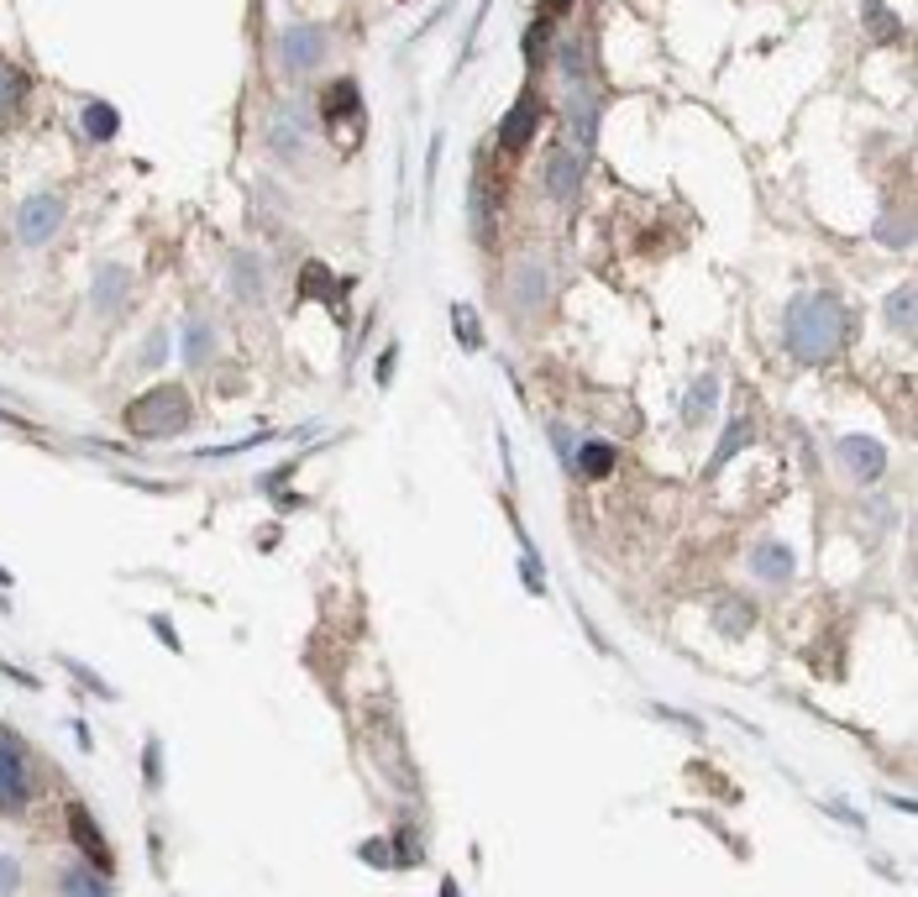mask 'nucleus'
Listing matches in <instances>:
<instances>
[{"label": "nucleus", "instance_id": "nucleus-1", "mask_svg": "<svg viewBox=\"0 0 918 897\" xmlns=\"http://www.w3.org/2000/svg\"><path fill=\"white\" fill-rule=\"evenodd\" d=\"M845 305H839V295H824V289H814V295H798L793 305H787V352L798 362H835L839 352H845Z\"/></svg>", "mask_w": 918, "mask_h": 897}, {"label": "nucleus", "instance_id": "nucleus-2", "mask_svg": "<svg viewBox=\"0 0 918 897\" xmlns=\"http://www.w3.org/2000/svg\"><path fill=\"white\" fill-rule=\"evenodd\" d=\"M126 431L142 441H163V436H179L189 431V394L179 383H153L147 394H137L126 404Z\"/></svg>", "mask_w": 918, "mask_h": 897}, {"label": "nucleus", "instance_id": "nucleus-3", "mask_svg": "<svg viewBox=\"0 0 918 897\" xmlns=\"http://www.w3.org/2000/svg\"><path fill=\"white\" fill-rule=\"evenodd\" d=\"M32 803V766L11 730H0V814H21Z\"/></svg>", "mask_w": 918, "mask_h": 897}, {"label": "nucleus", "instance_id": "nucleus-4", "mask_svg": "<svg viewBox=\"0 0 918 897\" xmlns=\"http://www.w3.org/2000/svg\"><path fill=\"white\" fill-rule=\"evenodd\" d=\"M21 241L27 247H42V241H53V231L63 226V199L59 195H32L21 205Z\"/></svg>", "mask_w": 918, "mask_h": 897}, {"label": "nucleus", "instance_id": "nucleus-5", "mask_svg": "<svg viewBox=\"0 0 918 897\" xmlns=\"http://www.w3.org/2000/svg\"><path fill=\"white\" fill-rule=\"evenodd\" d=\"M839 462H845V473L860 483L881 478V467H887V446L871 436H839Z\"/></svg>", "mask_w": 918, "mask_h": 897}, {"label": "nucleus", "instance_id": "nucleus-6", "mask_svg": "<svg viewBox=\"0 0 918 897\" xmlns=\"http://www.w3.org/2000/svg\"><path fill=\"white\" fill-rule=\"evenodd\" d=\"M69 835H74V845L84 850V860H90V866H101L105 877H111V866H116V860H111V845L101 839V824L90 818L84 803H69Z\"/></svg>", "mask_w": 918, "mask_h": 897}, {"label": "nucleus", "instance_id": "nucleus-7", "mask_svg": "<svg viewBox=\"0 0 918 897\" xmlns=\"http://www.w3.org/2000/svg\"><path fill=\"white\" fill-rule=\"evenodd\" d=\"M540 184H546V195L551 199H573L578 195V184H582L578 158H573L567 147H551V153H546V174H540Z\"/></svg>", "mask_w": 918, "mask_h": 897}, {"label": "nucleus", "instance_id": "nucleus-8", "mask_svg": "<svg viewBox=\"0 0 918 897\" xmlns=\"http://www.w3.org/2000/svg\"><path fill=\"white\" fill-rule=\"evenodd\" d=\"M326 59V32L320 27H289V38H283V63L289 69H316Z\"/></svg>", "mask_w": 918, "mask_h": 897}, {"label": "nucleus", "instance_id": "nucleus-9", "mask_svg": "<svg viewBox=\"0 0 918 897\" xmlns=\"http://www.w3.org/2000/svg\"><path fill=\"white\" fill-rule=\"evenodd\" d=\"M362 121V100H358V84L352 80H337L331 90H326V126L337 132V126H347V132H358Z\"/></svg>", "mask_w": 918, "mask_h": 897}, {"label": "nucleus", "instance_id": "nucleus-10", "mask_svg": "<svg viewBox=\"0 0 918 897\" xmlns=\"http://www.w3.org/2000/svg\"><path fill=\"white\" fill-rule=\"evenodd\" d=\"M536 121H540L536 95H519V100H515V111H509V116H504V126H499V142L509 147V153H519L525 142L536 137Z\"/></svg>", "mask_w": 918, "mask_h": 897}, {"label": "nucleus", "instance_id": "nucleus-11", "mask_svg": "<svg viewBox=\"0 0 918 897\" xmlns=\"http://www.w3.org/2000/svg\"><path fill=\"white\" fill-rule=\"evenodd\" d=\"M751 573H756L761 582H787L793 578V551L782 546V540H761V546H751Z\"/></svg>", "mask_w": 918, "mask_h": 897}, {"label": "nucleus", "instance_id": "nucleus-12", "mask_svg": "<svg viewBox=\"0 0 918 897\" xmlns=\"http://www.w3.org/2000/svg\"><path fill=\"white\" fill-rule=\"evenodd\" d=\"M751 441H756V420H751V415H735L730 425H724V441L714 446V457H709V478H714V473H724V462L735 457L740 446H751Z\"/></svg>", "mask_w": 918, "mask_h": 897}, {"label": "nucleus", "instance_id": "nucleus-13", "mask_svg": "<svg viewBox=\"0 0 918 897\" xmlns=\"http://www.w3.org/2000/svg\"><path fill=\"white\" fill-rule=\"evenodd\" d=\"M714 404H719V379L714 373H703V379L688 389V399H682V420H688V425H709Z\"/></svg>", "mask_w": 918, "mask_h": 897}, {"label": "nucleus", "instance_id": "nucleus-14", "mask_svg": "<svg viewBox=\"0 0 918 897\" xmlns=\"http://www.w3.org/2000/svg\"><path fill=\"white\" fill-rule=\"evenodd\" d=\"M573 473H578V478H609V473H615V446L582 441L578 452H573Z\"/></svg>", "mask_w": 918, "mask_h": 897}, {"label": "nucleus", "instance_id": "nucleus-15", "mask_svg": "<svg viewBox=\"0 0 918 897\" xmlns=\"http://www.w3.org/2000/svg\"><path fill=\"white\" fill-rule=\"evenodd\" d=\"M546 289H551V274H546V262H540V258H530L515 274V299L525 305V310H536L540 299H546Z\"/></svg>", "mask_w": 918, "mask_h": 897}, {"label": "nucleus", "instance_id": "nucleus-16", "mask_svg": "<svg viewBox=\"0 0 918 897\" xmlns=\"http://www.w3.org/2000/svg\"><path fill=\"white\" fill-rule=\"evenodd\" d=\"M27 100V74H21L17 63L0 59V121L17 116V105Z\"/></svg>", "mask_w": 918, "mask_h": 897}, {"label": "nucleus", "instance_id": "nucleus-17", "mask_svg": "<svg viewBox=\"0 0 918 897\" xmlns=\"http://www.w3.org/2000/svg\"><path fill=\"white\" fill-rule=\"evenodd\" d=\"M714 625L724 630V636H745L751 625H756V615L740 604V598H719V609H714Z\"/></svg>", "mask_w": 918, "mask_h": 897}, {"label": "nucleus", "instance_id": "nucleus-18", "mask_svg": "<svg viewBox=\"0 0 918 897\" xmlns=\"http://www.w3.org/2000/svg\"><path fill=\"white\" fill-rule=\"evenodd\" d=\"M116 126H121V116L105 105V100H90V105H84V132H90L95 142H111L116 137Z\"/></svg>", "mask_w": 918, "mask_h": 897}, {"label": "nucleus", "instance_id": "nucleus-19", "mask_svg": "<svg viewBox=\"0 0 918 897\" xmlns=\"http://www.w3.org/2000/svg\"><path fill=\"white\" fill-rule=\"evenodd\" d=\"M121 289H126V268H101V279H95V310L111 316L121 305Z\"/></svg>", "mask_w": 918, "mask_h": 897}, {"label": "nucleus", "instance_id": "nucleus-20", "mask_svg": "<svg viewBox=\"0 0 918 897\" xmlns=\"http://www.w3.org/2000/svg\"><path fill=\"white\" fill-rule=\"evenodd\" d=\"M63 893H111V881H105V872L101 866H74V872H63V881H59Z\"/></svg>", "mask_w": 918, "mask_h": 897}, {"label": "nucleus", "instance_id": "nucleus-21", "mask_svg": "<svg viewBox=\"0 0 918 897\" xmlns=\"http://www.w3.org/2000/svg\"><path fill=\"white\" fill-rule=\"evenodd\" d=\"M210 352H216V331H210L205 320H195V326H189V341H184V362H189V368H200Z\"/></svg>", "mask_w": 918, "mask_h": 897}, {"label": "nucleus", "instance_id": "nucleus-22", "mask_svg": "<svg viewBox=\"0 0 918 897\" xmlns=\"http://www.w3.org/2000/svg\"><path fill=\"white\" fill-rule=\"evenodd\" d=\"M887 320H893V331H898V337H914V289H908V283L887 299Z\"/></svg>", "mask_w": 918, "mask_h": 897}, {"label": "nucleus", "instance_id": "nucleus-23", "mask_svg": "<svg viewBox=\"0 0 918 897\" xmlns=\"http://www.w3.org/2000/svg\"><path fill=\"white\" fill-rule=\"evenodd\" d=\"M488 226H494V189H488V179H478L473 184V231L488 237Z\"/></svg>", "mask_w": 918, "mask_h": 897}, {"label": "nucleus", "instance_id": "nucleus-24", "mask_svg": "<svg viewBox=\"0 0 918 897\" xmlns=\"http://www.w3.org/2000/svg\"><path fill=\"white\" fill-rule=\"evenodd\" d=\"M452 326H457V341L462 347H467V352H473V347H478V316H473V310H467V305H457V310H452Z\"/></svg>", "mask_w": 918, "mask_h": 897}, {"label": "nucleus", "instance_id": "nucleus-25", "mask_svg": "<svg viewBox=\"0 0 918 897\" xmlns=\"http://www.w3.org/2000/svg\"><path fill=\"white\" fill-rule=\"evenodd\" d=\"M237 289H241V299H262V279H258V268H252V258H237Z\"/></svg>", "mask_w": 918, "mask_h": 897}, {"label": "nucleus", "instance_id": "nucleus-26", "mask_svg": "<svg viewBox=\"0 0 918 897\" xmlns=\"http://www.w3.org/2000/svg\"><path fill=\"white\" fill-rule=\"evenodd\" d=\"M866 27H871V32H887V38H902L898 17H893V11H881V6H866Z\"/></svg>", "mask_w": 918, "mask_h": 897}, {"label": "nucleus", "instance_id": "nucleus-27", "mask_svg": "<svg viewBox=\"0 0 918 897\" xmlns=\"http://www.w3.org/2000/svg\"><path fill=\"white\" fill-rule=\"evenodd\" d=\"M326 289H331L326 268H320V262H305V295H326Z\"/></svg>", "mask_w": 918, "mask_h": 897}, {"label": "nucleus", "instance_id": "nucleus-28", "mask_svg": "<svg viewBox=\"0 0 918 897\" xmlns=\"http://www.w3.org/2000/svg\"><path fill=\"white\" fill-rule=\"evenodd\" d=\"M21 887V866L17 856H0V893H17Z\"/></svg>", "mask_w": 918, "mask_h": 897}, {"label": "nucleus", "instance_id": "nucleus-29", "mask_svg": "<svg viewBox=\"0 0 918 897\" xmlns=\"http://www.w3.org/2000/svg\"><path fill=\"white\" fill-rule=\"evenodd\" d=\"M362 860H368V866H394V850H389V845H362Z\"/></svg>", "mask_w": 918, "mask_h": 897}, {"label": "nucleus", "instance_id": "nucleus-30", "mask_svg": "<svg viewBox=\"0 0 918 897\" xmlns=\"http://www.w3.org/2000/svg\"><path fill=\"white\" fill-rule=\"evenodd\" d=\"M163 352H168V331H153V341H147V352H142V362L153 368V362H163Z\"/></svg>", "mask_w": 918, "mask_h": 897}, {"label": "nucleus", "instance_id": "nucleus-31", "mask_svg": "<svg viewBox=\"0 0 918 897\" xmlns=\"http://www.w3.org/2000/svg\"><path fill=\"white\" fill-rule=\"evenodd\" d=\"M69 672H74V678H80V682H90V688H95V693H101V698H116V693H111V688H105L101 678H95V672H90V667H80V661H69Z\"/></svg>", "mask_w": 918, "mask_h": 897}, {"label": "nucleus", "instance_id": "nucleus-32", "mask_svg": "<svg viewBox=\"0 0 918 897\" xmlns=\"http://www.w3.org/2000/svg\"><path fill=\"white\" fill-rule=\"evenodd\" d=\"M153 630H158V640L168 646V651H179V636H174V625H168L163 615H153Z\"/></svg>", "mask_w": 918, "mask_h": 897}, {"label": "nucleus", "instance_id": "nucleus-33", "mask_svg": "<svg viewBox=\"0 0 918 897\" xmlns=\"http://www.w3.org/2000/svg\"><path fill=\"white\" fill-rule=\"evenodd\" d=\"M0 425H27V420H17V415H6V410H0Z\"/></svg>", "mask_w": 918, "mask_h": 897}, {"label": "nucleus", "instance_id": "nucleus-34", "mask_svg": "<svg viewBox=\"0 0 918 897\" xmlns=\"http://www.w3.org/2000/svg\"><path fill=\"white\" fill-rule=\"evenodd\" d=\"M0 588H11V573H6V567H0Z\"/></svg>", "mask_w": 918, "mask_h": 897}, {"label": "nucleus", "instance_id": "nucleus-35", "mask_svg": "<svg viewBox=\"0 0 918 897\" xmlns=\"http://www.w3.org/2000/svg\"><path fill=\"white\" fill-rule=\"evenodd\" d=\"M567 6H573V0H551V11H567Z\"/></svg>", "mask_w": 918, "mask_h": 897}]
</instances>
